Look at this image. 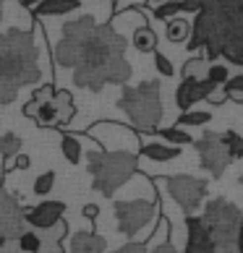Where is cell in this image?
Returning a JSON list of instances; mask_svg holds the SVG:
<instances>
[{
	"label": "cell",
	"mask_w": 243,
	"mask_h": 253,
	"mask_svg": "<svg viewBox=\"0 0 243 253\" xmlns=\"http://www.w3.org/2000/svg\"><path fill=\"white\" fill-rule=\"evenodd\" d=\"M157 183L165 185L167 193L173 196V201L186 211V217L194 214L204 204V199H207V180H199V177L173 175V177H160Z\"/></svg>",
	"instance_id": "8"
},
{
	"label": "cell",
	"mask_w": 243,
	"mask_h": 253,
	"mask_svg": "<svg viewBox=\"0 0 243 253\" xmlns=\"http://www.w3.org/2000/svg\"><path fill=\"white\" fill-rule=\"evenodd\" d=\"M52 188H55V172H52V170L42 172V175L34 180V193H37V196H48Z\"/></svg>",
	"instance_id": "31"
},
{
	"label": "cell",
	"mask_w": 243,
	"mask_h": 253,
	"mask_svg": "<svg viewBox=\"0 0 243 253\" xmlns=\"http://www.w3.org/2000/svg\"><path fill=\"white\" fill-rule=\"evenodd\" d=\"M126 52V40L113 32V26H97L84 44L81 63L73 68V84L89 91H102L107 86L110 65Z\"/></svg>",
	"instance_id": "2"
},
{
	"label": "cell",
	"mask_w": 243,
	"mask_h": 253,
	"mask_svg": "<svg viewBox=\"0 0 243 253\" xmlns=\"http://www.w3.org/2000/svg\"><path fill=\"white\" fill-rule=\"evenodd\" d=\"M241 185H243V175H241Z\"/></svg>",
	"instance_id": "44"
},
{
	"label": "cell",
	"mask_w": 243,
	"mask_h": 253,
	"mask_svg": "<svg viewBox=\"0 0 243 253\" xmlns=\"http://www.w3.org/2000/svg\"><path fill=\"white\" fill-rule=\"evenodd\" d=\"M113 253H149V246H146V243L134 240V243H126V246H120V248L113 251Z\"/></svg>",
	"instance_id": "35"
},
{
	"label": "cell",
	"mask_w": 243,
	"mask_h": 253,
	"mask_svg": "<svg viewBox=\"0 0 243 253\" xmlns=\"http://www.w3.org/2000/svg\"><path fill=\"white\" fill-rule=\"evenodd\" d=\"M154 68H157V73H160V76H165V79H170L173 73H175V68H173L170 58H167V55H162L160 50L154 52Z\"/></svg>",
	"instance_id": "33"
},
{
	"label": "cell",
	"mask_w": 243,
	"mask_h": 253,
	"mask_svg": "<svg viewBox=\"0 0 243 253\" xmlns=\"http://www.w3.org/2000/svg\"><path fill=\"white\" fill-rule=\"evenodd\" d=\"M60 152H63V157L68 159L71 165H79V162H81V144H79L76 136L63 133V136H60Z\"/></svg>",
	"instance_id": "24"
},
{
	"label": "cell",
	"mask_w": 243,
	"mask_h": 253,
	"mask_svg": "<svg viewBox=\"0 0 243 253\" xmlns=\"http://www.w3.org/2000/svg\"><path fill=\"white\" fill-rule=\"evenodd\" d=\"M3 3H5V0H0V21H3Z\"/></svg>",
	"instance_id": "41"
},
{
	"label": "cell",
	"mask_w": 243,
	"mask_h": 253,
	"mask_svg": "<svg viewBox=\"0 0 243 253\" xmlns=\"http://www.w3.org/2000/svg\"><path fill=\"white\" fill-rule=\"evenodd\" d=\"M115 219H118V230L123 235L134 238L136 232H142L146 224L160 222V211H157V199L154 201H144V199H128V201H118L115 204Z\"/></svg>",
	"instance_id": "7"
},
{
	"label": "cell",
	"mask_w": 243,
	"mask_h": 253,
	"mask_svg": "<svg viewBox=\"0 0 243 253\" xmlns=\"http://www.w3.org/2000/svg\"><path fill=\"white\" fill-rule=\"evenodd\" d=\"M209 105H222V102H228V94H225V89H214L212 94H209Z\"/></svg>",
	"instance_id": "36"
},
{
	"label": "cell",
	"mask_w": 243,
	"mask_h": 253,
	"mask_svg": "<svg viewBox=\"0 0 243 253\" xmlns=\"http://www.w3.org/2000/svg\"><path fill=\"white\" fill-rule=\"evenodd\" d=\"M212 120V115L207 110H189V112H181V118L175 120V126H181V128H186V126H204V123H209Z\"/></svg>",
	"instance_id": "27"
},
{
	"label": "cell",
	"mask_w": 243,
	"mask_h": 253,
	"mask_svg": "<svg viewBox=\"0 0 243 253\" xmlns=\"http://www.w3.org/2000/svg\"><path fill=\"white\" fill-rule=\"evenodd\" d=\"M238 251L243 253V224H241V232H238Z\"/></svg>",
	"instance_id": "40"
},
{
	"label": "cell",
	"mask_w": 243,
	"mask_h": 253,
	"mask_svg": "<svg viewBox=\"0 0 243 253\" xmlns=\"http://www.w3.org/2000/svg\"><path fill=\"white\" fill-rule=\"evenodd\" d=\"M225 144H228V152H230V157H233V162L236 159H243V138L236 133V130H225Z\"/></svg>",
	"instance_id": "30"
},
{
	"label": "cell",
	"mask_w": 243,
	"mask_h": 253,
	"mask_svg": "<svg viewBox=\"0 0 243 253\" xmlns=\"http://www.w3.org/2000/svg\"><path fill=\"white\" fill-rule=\"evenodd\" d=\"M63 211H65L63 201H42L32 209H26V224L34 230H50L58 222H63Z\"/></svg>",
	"instance_id": "13"
},
{
	"label": "cell",
	"mask_w": 243,
	"mask_h": 253,
	"mask_svg": "<svg viewBox=\"0 0 243 253\" xmlns=\"http://www.w3.org/2000/svg\"><path fill=\"white\" fill-rule=\"evenodd\" d=\"M149 253H178L170 243H162V246H154V248H149Z\"/></svg>",
	"instance_id": "38"
},
{
	"label": "cell",
	"mask_w": 243,
	"mask_h": 253,
	"mask_svg": "<svg viewBox=\"0 0 243 253\" xmlns=\"http://www.w3.org/2000/svg\"><path fill=\"white\" fill-rule=\"evenodd\" d=\"M209 60L207 58H191V60H186V65H183V71H181V76L183 79H196V81H204L207 79V73H209Z\"/></svg>",
	"instance_id": "22"
},
{
	"label": "cell",
	"mask_w": 243,
	"mask_h": 253,
	"mask_svg": "<svg viewBox=\"0 0 243 253\" xmlns=\"http://www.w3.org/2000/svg\"><path fill=\"white\" fill-rule=\"evenodd\" d=\"M55 107H58V115H60V126L71 123L73 115H76L73 97H71V91H65V89H58V91H55Z\"/></svg>",
	"instance_id": "20"
},
{
	"label": "cell",
	"mask_w": 243,
	"mask_h": 253,
	"mask_svg": "<svg viewBox=\"0 0 243 253\" xmlns=\"http://www.w3.org/2000/svg\"><path fill=\"white\" fill-rule=\"evenodd\" d=\"M134 47L139 52H157V34L154 29H149L146 24H142L134 32Z\"/></svg>",
	"instance_id": "21"
},
{
	"label": "cell",
	"mask_w": 243,
	"mask_h": 253,
	"mask_svg": "<svg viewBox=\"0 0 243 253\" xmlns=\"http://www.w3.org/2000/svg\"><path fill=\"white\" fill-rule=\"evenodd\" d=\"M26 224V209L16 201L13 193H8L0 185V240L5 238H21Z\"/></svg>",
	"instance_id": "10"
},
{
	"label": "cell",
	"mask_w": 243,
	"mask_h": 253,
	"mask_svg": "<svg viewBox=\"0 0 243 253\" xmlns=\"http://www.w3.org/2000/svg\"><path fill=\"white\" fill-rule=\"evenodd\" d=\"M199 152V162L212 177H222L228 170V165L233 162V157L228 152L225 136L222 133H204L199 141L194 144Z\"/></svg>",
	"instance_id": "9"
},
{
	"label": "cell",
	"mask_w": 243,
	"mask_h": 253,
	"mask_svg": "<svg viewBox=\"0 0 243 253\" xmlns=\"http://www.w3.org/2000/svg\"><path fill=\"white\" fill-rule=\"evenodd\" d=\"M225 94H228V99L230 102H238V105H243V73H236L225 86Z\"/></svg>",
	"instance_id": "29"
},
{
	"label": "cell",
	"mask_w": 243,
	"mask_h": 253,
	"mask_svg": "<svg viewBox=\"0 0 243 253\" xmlns=\"http://www.w3.org/2000/svg\"><path fill=\"white\" fill-rule=\"evenodd\" d=\"M97 214H99L97 204H87V206H84V217H87V219H97Z\"/></svg>",
	"instance_id": "37"
},
{
	"label": "cell",
	"mask_w": 243,
	"mask_h": 253,
	"mask_svg": "<svg viewBox=\"0 0 243 253\" xmlns=\"http://www.w3.org/2000/svg\"><path fill=\"white\" fill-rule=\"evenodd\" d=\"M97 29V21L92 16H81V18H73V21H65L63 24V37H89L92 32Z\"/></svg>",
	"instance_id": "19"
},
{
	"label": "cell",
	"mask_w": 243,
	"mask_h": 253,
	"mask_svg": "<svg viewBox=\"0 0 243 253\" xmlns=\"http://www.w3.org/2000/svg\"><path fill=\"white\" fill-rule=\"evenodd\" d=\"M139 157L149 159V162L162 165V162H170V159H178V157H181V146L149 141V144H142V149H139Z\"/></svg>",
	"instance_id": "15"
},
{
	"label": "cell",
	"mask_w": 243,
	"mask_h": 253,
	"mask_svg": "<svg viewBox=\"0 0 243 253\" xmlns=\"http://www.w3.org/2000/svg\"><path fill=\"white\" fill-rule=\"evenodd\" d=\"M207 8H228V11H241L243 13V0H183V11L201 13Z\"/></svg>",
	"instance_id": "17"
},
{
	"label": "cell",
	"mask_w": 243,
	"mask_h": 253,
	"mask_svg": "<svg viewBox=\"0 0 243 253\" xmlns=\"http://www.w3.org/2000/svg\"><path fill=\"white\" fill-rule=\"evenodd\" d=\"M181 11H183V3H178V0H165V3H160L157 8H152V16L167 24L170 18H175Z\"/></svg>",
	"instance_id": "26"
},
{
	"label": "cell",
	"mask_w": 243,
	"mask_h": 253,
	"mask_svg": "<svg viewBox=\"0 0 243 253\" xmlns=\"http://www.w3.org/2000/svg\"><path fill=\"white\" fill-rule=\"evenodd\" d=\"M0 79L13 81L16 86H29L42 79L32 32L8 29V34H0Z\"/></svg>",
	"instance_id": "3"
},
{
	"label": "cell",
	"mask_w": 243,
	"mask_h": 253,
	"mask_svg": "<svg viewBox=\"0 0 243 253\" xmlns=\"http://www.w3.org/2000/svg\"><path fill=\"white\" fill-rule=\"evenodd\" d=\"M139 154L134 149H113V152H89L87 154V170L92 175V188L102 196H113L118 188L136 175Z\"/></svg>",
	"instance_id": "4"
},
{
	"label": "cell",
	"mask_w": 243,
	"mask_h": 253,
	"mask_svg": "<svg viewBox=\"0 0 243 253\" xmlns=\"http://www.w3.org/2000/svg\"><path fill=\"white\" fill-rule=\"evenodd\" d=\"M81 5V0H45L34 8V18H48V16H65L73 13Z\"/></svg>",
	"instance_id": "16"
},
{
	"label": "cell",
	"mask_w": 243,
	"mask_h": 253,
	"mask_svg": "<svg viewBox=\"0 0 243 253\" xmlns=\"http://www.w3.org/2000/svg\"><path fill=\"white\" fill-rule=\"evenodd\" d=\"M118 107L128 115L136 130H157V123L162 120L160 81H142L139 86H123Z\"/></svg>",
	"instance_id": "5"
},
{
	"label": "cell",
	"mask_w": 243,
	"mask_h": 253,
	"mask_svg": "<svg viewBox=\"0 0 243 253\" xmlns=\"http://www.w3.org/2000/svg\"><path fill=\"white\" fill-rule=\"evenodd\" d=\"M191 52L204 47V58L209 63H217V58H225L233 65L243 68V13L228 11V8H207L196 13L191 40L186 42Z\"/></svg>",
	"instance_id": "1"
},
{
	"label": "cell",
	"mask_w": 243,
	"mask_h": 253,
	"mask_svg": "<svg viewBox=\"0 0 243 253\" xmlns=\"http://www.w3.org/2000/svg\"><path fill=\"white\" fill-rule=\"evenodd\" d=\"M217 89L212 81H196V79H183L178 84V89H175V105H178L181 112H189L196 102L201 99H209V94Z\"/></svg>",
	"instance_id": "12"
},
{
	"label": "cell",
	"mask_w": 243,
	"mask_h": 253,
	"mask_svg": "<svg viewBox=\"0 0 243 253\" xmlns=\"http://www.w3.org/2000/svg\"><path fill=\"white\" fill-rule=\"evenodd\" d=\"M154 136H160L165 144H173V146H186V144H196L194 138L186 133L181 126H173V128H157Z\"/></svg>",
	"instance_id": "23"
},
{
	"label": "cell",
	"mask_w": 243,
	"mask_h": 253,
	"mask_svg": "<svg viewBox=\"0 0 243 253\" xmlns=\"http://www.w3.org/2000/svg\"><path fill=\"white\" fill-rule=\"evenodd\" d=\"M32 167V157L29 154H18L11 159V165H5V170L11 172V170H29Z\"/></svg>",
	"instance_id": "34"
},
{
	"label": "cell",
	"mask_w": 243,
	"mask_h": 253,
	"mask_svg": "<svg viewBox=\"0 0 243 253\" xmlns=\"http://www.w3.org/2000/svg\"><path fill=\"white\" fill-rule=\"evenodd\" d=\"M18 89H21V86H16L13 81L0 79V105H11V102H16Z\"/></svg>",
	"instance_id": "32"
},
{
	"label": "cell",
	"mask_w": 243,
	"mask_h": 253,
	"mask_svg": "<svg viewBox=\"0 0 243 253\" xmlns=\"http://www.w3.org/2000/svg\"><path fill=\"white\" fill-rule=\"evenodd\" d=\"M18 154H21V138L8 130V133L0 136V157L11 162V159H13V157H18Z\"/></svg>",
	"instance_id": "25"
},
{
	"label": "cell",
	"mask_w": 243,
	"mask_h": 253,
	"mask_svg": "<svg viewBox=\"0 0 243 253\" xmlns=\"http://www.w3.org/2000/svg\"><path fill=\"white\" fill-rule=\"evenodd\" d=\"M146 3H165V0H146Z\"/></svg>",
	"instance_id": "43"
},
{
	"label": "cell",
	"mask_w": 243,
	"mask_h": 253,
	"mask_svg": "<svg viewBox=\"0 0 243 253\" xmlns=\"http://www.w3.org/2000/svg\"><path fill=\"white\" fill-rule=\"evenodd\" d=\"M40 3H45V0H21V5H24V8H29V11H34V8L40 5Z\"/></svg>",
	"instance_id": "39"
},
{
	"label": "cell",
	"mask_w": 243,
	"mask_h": 253,
	"mask_svg": "<svg viewBox=\"0 0 243 253\" xmlns=\"http://www.w3.org/2000/svg\"><path fill=\"white\" fill-rule=\"evenodd\" d=\"M68 253H107V243L105 238H99L97 232H73L71 235V246Z\"/></svg>",
	"instance_id": "14"
},
{
	"label": "cell",
	"mask_w": 243,
	"mask_h": 253,
	"mask_svg": "<svg viewBox=\"0 0 243 253\" xmlns=\"http://www.w3.org/2000/svg\"><path fill=\"white\" fill-rule=\"evenodd\" d=\"M191 32H194V24L191 21H186V18H170V21L165 24V34H167V40H170L173 44H178V42H189L191 40Z\"/></svg>",
	"instance_id": "18"
},
{
	"label": "cell",
	"mask_w": 243,
	"mask_h": 253,
	"mask_svg": "<svg viewBox=\"0 0 243 253\" xmlns=\"http://www.w3.org/2000/svg\"><path fill=\"white\" fill-rule=\"evenodd\" d=\"M186 253H217V240L204 217H186Z\"/></svg>",
	"instance_id": "11"
},
{
	"label": "cell",
	"mask_w": 243,
	"mask_h": 253,
	"mask_svg": "<svg viewBox=\"0 0 243 253\" xmlns=\"http://www.w3.org/2000/svg\"><path fill=\"white\" fill-rule=\"evenodd\" d=\"M5 170V165H3V157H0V172H3Z\"/></svg>",
	"instance_id": "42"
},
{
	"label": "cell",
	"mask_w": 243,
	"mask_h": 253,
	"mask_svg": "<svg viewBox=\"0 0 243 253\" xmlns=\"http://www.w3.org/2000/svg\"><path fill=\"white\" fill-rule=\"evenodd\" d=\"M230 68H228V63H212L209 65V73H207V81H212L217 89H222L225 84L230 81Z\"/></svg>",
	"instance_id": "28"
},
{
	"label": "cell",
	"mask_w": 243,
	"mask_h": 253,
	"mask_svg": "<svg viewBox=\"0 0 243 253\" xmlns=\"http://www.w3.org/2000/svg\"><path fill=\"white\" fill-rule=\"evenodd\" d=\"M204 222L209 224L214 240H217V248L222 246H238V232L243 224V214L233 201L228 199H212L204 206Z\"/></svg>",
	"instance_id": "6"
}]
</instances>
